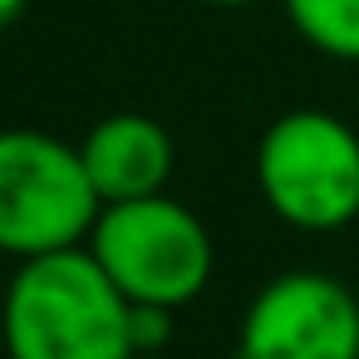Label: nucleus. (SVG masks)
<instances>
[{
	"mask_svg": "<svg viewBox=\"0 0 359 359\" xmlns=\"http://www.w3.org/2000/svg\"><path fill=\"white\" fill-rule=\"evenodd\" d=\"M11 359H133V300L94 251L65 246L20 261L6 290Z\"/></svg>",
	"mask_w": 359,
	"mask_h": 359,
	"instance_id": "1",
	"label": "nucleus"
},
{
	"mask_svg": "<svg viewBox=\"0 0 359 359\" xmlns=\"http://www.w3.org/2000/svg\"><path fill=\"white\" fill-rule=\"evenodd\" d=\"M256 182L280 222L339 231L359 217V133L325 109H290L261 133Z\"/></svg>",
	"mask_w": 359,
	"mask_h": 359,
	"instance_id": "2",
	"label": "nucleus"
},
{
	"mask_svg": "<svg viewBox=\"0 0 359 359\" xmlns=\"http://www.w3.org/2000/svg\"><path fill=\"white\" fill-rule=\"evenodd\" d=\"M89 251L133 305L153 310H177L197 300L212 276L207 226L197 222V212L163 192L104 207L89 231Z\"/></svg>",
	"mask_w": 359,
	"mask_h": 359,
	"instance_id": "3",
	"label": "nucleus"
},
{
	"mask_svg": "<svg viewBox=\"0 0 359 359\" xmlns=\"http://www.w3.org/2000/svg\"><path fill=\"white\" fill-rule=\"evenodd\" d=\"M104 202L84 172L79 148L55 133H0V251L20 261L79 246L94 231Z\"/></svg>",
	"mask_w": 359,
	"mask_h": 359,
	"instance_id": "4",
	"label": "nucleus"
},
{
	"mask_svg": "<svg viewBox=\"0 0 359 359\" xmlns=\"http://www.w3.org/2000/svg\"><path fill=\"white\" fill-rule=\"evenodd\" d=\"M241 359H359V300L320 271L276 276L241 320Z\"/></svg>",
	"mask_w": 359,
	"mask_h": 359,
	"instance_id": "5",
	"label": "nucleus"
},
{
	"mask_svg": "<svg viewBox=\"0 0 359 359\" xmlns=\"http://www.w3.org/2000/svg\"><path fill=\"white\" fill-rule=\"evenodd\" d=\"M79 158L104 207L138 202V197L163 192L172 172V138L148 114H109L79 143Z\"/></svg>",
	"mask_w": 359,
	"mask_h": 359,
	"instance_id": "6",
	"label": "nucleus"
},
{
	"mask_svg": "<svg viewBox=\"0 0 359 359\" xmlns=\"http://www.w3.org/2000/svg\"><path fill=\"white\" fill-rule=\"evenodd\" d=\"M285 15L305 45L359 65V0H285Z\"/></svg>",
	"mask_w": 359,
	"mask_h": 359,
	"instance_id": "7",
	"label": "nucleus"
},
{
	"mask_svg": "<svg viewBox=\"0 0 359 359\" xmlns=\"http://www.w3.org/2000/svg\"><path fill=\"white\" fill-rule=\"evenodd\" d=\"M202 6H226V11H236V6H261V0H202Z\"/></svg>",
	"mask_w": 359,
	"mask_h": 359,
	"instance_id": "8",
	"label": "nucleus"
},
{
	"mask_svg": "<svg viewBox=\"0 0 359 359\" xmlns=\"http://www.w3.org/2000/svg\"><path fill=\"white\" fill-rule=\"evenodd\" d=\"M133 359H148V354H133Z\"/></svg>",
	"mask_w": 359,
	"mask_h": 359,
	"instance_id": "9",
	"label": "nucleus"
}]
</instances>
